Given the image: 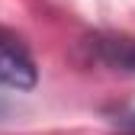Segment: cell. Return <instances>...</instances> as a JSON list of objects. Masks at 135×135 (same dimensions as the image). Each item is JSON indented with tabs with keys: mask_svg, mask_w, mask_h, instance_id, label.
<instances>
[{
	"mask_svg": "<svg viewBox=\"0 0 135 135\" xmlns=\"http://www.w3.org/2000/svg\"><path fill=\"white\" fill-rule=\"evenodd\" d=\"M39 84V68L32 61L29 48L0 29V87L7 90H32Z\"/></svg>",
	"mask_w": 135,
	"mask_h": 135,
	"instance_id": "1",
	"label": "cell"
},
{
	"mask_svg": "<svg viewBox=\"0 0 135 135\" xmlns=\"http://www.w3.org/2000/svg\"><path fill=\"white\" fill-rule=\"evenodd\" d=\"M90 48L106 68L122 71V74H135V39H129V36H97V39H90Z\"/></svg>",
	"mask_w": 135,
	"mask_h": 135,
	"instance_id": "2",
	"label": "cell"
},
{
	"mask_svg": "<svg viewBox=\"0 0 135 135\" xmlns=\"http://www.w3.org/2000/svg\"><path fill=\"white\" fill-rule=\"evenodd\" d=\"M116 129L126 132V135H135V109H132V113H122V116H116Z\"/></svg>",
	"mask_w": 135,
	"mask_h": 135,
	"instance_id": "3",
	"label": "cell"
}]
</instances>
